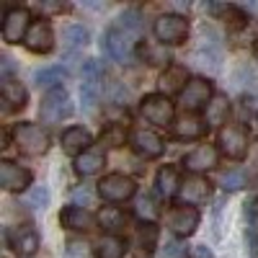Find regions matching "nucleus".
Segmentation results:
<instances>
[{
	"instance_id": "f257e3e1",
	"label": "nucleus",
	"mask_w": 258,
	"mask_h": 258,
	"mask_svg": "<svg viewBox=\"0 0 258 258\" xmlns=\"http://www.w3.org/2000/svg\"><path fill=\"white\" fill-rule=\"evenodd\" d=\"M140 31H142V21L137 11H126L121 13L114 26L106 31L103 36V47L116 62H129L135 54V44L140 41Z\"/></svg>"
},
{
	"instance_id": "f03ea898",
	"label": "nucleus",
	"mask_w": 258,
	"mask_h": 258,
	"mask_svg": "<svg viewBox=\"0 0 258 258\" xmlns=\"http://www.w3.org/2000/svg\"><path fill=\"white\" fill-rule=\"evenodd\" d=\"M13 142L21 153L31 158L44 155L49 150V135L39 124H31V121H21L13 126Z\"/></svg>"
},
{
	"instance_id": "7ed1b4c3",
	"label": "nucleus",
	"mask_w": 258,
	"mask_h": 258,
	"mask_svg": "<svg viewBox=\"0 0 258 258\" xmlns=\"http://www.w3.org/2000/svg\"><path fill=\"white\" fill-rule=\"evenodd\" d=\"M137 191V183L135 178H129L124 173H109L98 181V194L101 199H106L109 204H121L126 199H132Z\"/></svg>"
},
{
	"instance_id": "20e7f679",
	"label": "nucleus",
	"mask_w": 258,
	"mask_h": 258,
	"mask_svg": "<svg viewBox=\"0 0 258 258\" xmlns=\"http://www.w3.org/2000/svg\"><path fill=\"white\" fill-rule=\"evenodd\" d=\"M31 13L21 6H11L6 8L3 13V41L8 44H21V41H26V34L31 29Z\"/></svg>"
},
{
	"instance_id": "39448f33",
	"label": "nucleus",
	"mask_w": 258,
	"mask_h": 258,
	"mask_svg": "<svg viewBox=\"0 0 258 258\" xmlns=\"http://www.w3.org/2000/svg\"><path fill=\"white\" fill-rule=\"evenodd\" d=\"M70 114H73V101H70L68 91L54 88V91H49L44 98H41L39 119L44 124H59L62 119H68Z\"/></svg>"
},
{
	"instance_id": "423d86ee",
	"label": "nucleus",
	"mask_w": 258,
	"mask_h": 258,
	"mask_svg": "<svg viewBox=\"0 0 258 258\" xmlns=\"http://www.w3.org/2000/svg\"><path fill=\"white\" fill-rule=\"evenodd\" d=\"M140 111H142V116H145L150 124H155V126L173 124V116H176L173 101H170L168 96H163V93H150V96H145L142 103H140Z\"/></svg>"
},
{
	"instance_id": "0eeeda50",
	"label": "nucleus",
	"mask_w": 258,
	"mask_h": 258,
	"mask_svg": "<svg viewBox=\"0 0 258 258\" xmlns=\"http://www.w3.org/2000/svg\"><path fill=\"white\" fill-rule=\"evenodd\" d=\"M199 209L197 207H186V204H178V207H170L165 212V227L178 235V238H188V235L197 232L199 227Z\"/></svg>"
},
{
	"instance_id": "6e6552de",
	"label": "nucleus",
	"mask_w": 258,
	"mask_h": 258,
	"mask_svg": "<svg viewBox=\"0 0 258 258\" xmlns=\"http://www.w3.org/2000/svg\"><path fill=\"white\" fill-rule=\"evenodd\" d=\"M155 36L158 41L165 44H183L186 36H188V21L178 13H163L158 21H155Z\"/></svg>"
},
{
	"instance_id": "1a4fd4ad",
	"label": "nucleus",
	"mask_w": 258,
	"mask_h": 258,
	"mask_svg": "<svg viewBox=\"0 0 258 258\" xmlns=\"http://www.w3.org/2000/svg\"><path fill=\"white\" fill-rule=\"evenodd\" d=\"M212 98H214L212 83L204 80V78H191L188 85L183 88V93H181V106H183L186 114H197L199 109H207L212 103Z\"/></svg>"
},
{
	"instance_id": "9d476101",
	"label": "nucleus",
	"mask_w": 258,
	"mask_h": 258,
	"mask_svg": "<svg viewBox=\"0 0 258 258\" xmlns=\"http://www.w3.org/2000/svg\"><path fill=\"white\" fill-rule=\"evenodd\" d=\"M217 145L222 150V155L232 158V160H243L248 155V135L245 129L238 124H227L220 129L217 135Z\"/></svg>"
},
{
	"instance_id": "9b49d317",
	"label": "nucleus",
	"mask_w": 258,
	"mask_h": 258,
	"mask_svg": "<svg viewBox=\"0 0 258 258\" xmlns=\"http://www.w3.org/2000/svg\"><path fill=\"white\" fill-rule=\"evenodd\" d=\"M6 240H8V248L13 253H18L21 258H31L39 250V235H36V230L31 225H16V227H11L8 235H6Z\"/></svg>"
},
{
	"instance_id": "f8f14e48",
	"label": "nucleus",
	"mask_w": 258,
	"mask_h": 258,
	"mask_svg": "<svg viewBox=\"0 0 258 258\" xmlns=\"http://www.w3.org/2000/svg\"><path fill=\"white\" fill-rule=\"evenodd\" d=\"M129 145H132V150L145 158V160H155L163 155V140L158 132H153V129H132V135H129Z\"/></svg>"
},
{
	"instance_id": "ddd939ff",
	"label": "nucleus",
	"mask_w": 258,
	"mask_h": 258,
	"mask_svg": "<svg viewBox=\"0 0 258 258\" xmlns=\"http://www.w3.org/2000/svg\"><path fill=\"white\" fill-rule=\"evenodd\" d=\"M209 194H212V183L202 176H186L183 183H181V191H178V202L186 204V207H202L207 204L209 199Z\"/></svg>"
},
{
	"instance_id": "4468645a",
	"label": "nucleus",
	"mask_w": 258,
	"mask_h": 258,
	"mask_svg": "<svg viewBox=\"0 0 258 258\" xmlns=\"http://www.w3.org/2000/svg\"><path fill=\"white\" fill-rule=\"evenodd\" d=\"M217 160H220L217 147H212V145H199L197 150L186 153L181 163H183L186 170H191L194 176H199V173H207V170L217 168Z\"/></svg>"
},
{
	"instance_id": "2eb2a0df",
	"label": "nucleus",
	"mask_w": 258,
	"mask_h": 258,
	"mask_svg": "<svg viewBox=\"0 0 258 258\" xmlns=\"http://www.w3.org/2000/svg\"><path fill=\"white\" fill-rule=\"evenodd\" d=\"M0 186L6 191H26L31 186V173L13 160H3L0 163Z\"/></svg>"
},
{
	"instance_id": "dca6fc26",
	"label": "nucleus",
	"mask_w": 258,
	"mask_h": 258,
	"mask_svg": "<svg viewBox=\"0 0 258 258\" xmlns=\"http://www.w3.org/2000/svg\"><path fill=\"white\" fill-rule=\"evenodd\" d=\"M26 49L36 52V54H47L52 47H54V34H52V26L47 24L44 18L41 21H34L29 34H26Z\"/></svg>"
},
{
	"instance_id": "f3484780",
	"label": "nucleus",
	"mask_w": 258,
	"mask_h": 258,
	"mask_svg": "<svg viewBox=\"0 0 258 258\" xmlns=\"http://www.w3.org/2000/svg\"><path fill=\"white\" fill-rule=\"evenodd\" d=\"M59 222L62 227H68V230H75V232H88L96 227L98 217H93V214L85 209V207H68V209H62L59 214Z\"/></svg>"
},
{
	"instance_id": "a211bd4d",
	"label": "nucleus",
	"mask_w": 258,
	"mask_h": 258,
	"mask_svg": "<svg viewBox=\"0 0 258 258\" xmlns=\"http://www.w3.org/2000/svg\"><path fill=\"white\" fill-rule=\"evenodd\" d=\"M188 70L183 68V64H168V68L163 70V75H160V80H158V85H160V91H163V96H168V93H183V88L188 85Z\"/></svg>"
},
{
	"instance_id": "6ab92c4d",
	"label": "nucleus",
	"mask_w": 258,
	"mask_h": 258,
	"mask_svg": "<svg viewBox=\"0 0 258 258\" xmlns=\"http://www.w3.org/2000/svg\"><path fill=\"white\" fill-rule=\"evenodd\" d=\"M88 147H93V137L88 129H83V126H70V129H64L62 132V150L68 155H83Z\"/></svg>"
},
{
	"instance_id": "aec40b11",
	"label": "nucleus",
	"mask_w": 258,
	"mask_h": 258,
	"mask_svg": "<svg viewBox=\"0 0 258 258\" xmlns=\"http://www.w3.org/2000/svg\"><path fill=\"white\" fill-rule=\"evenodd\" d=\"M207 126H209L207 119H199L197 114H186L183 111V116H178L173 121V135L178 140H199L207 132Z\"/></svg>"
},
{
	"instance_id": "412c9836",
	"label": "nucleus",
	"mask_w": 258,
	"mask_h": 258,
	"mask_svg": "<svg viewBox=\"0 0 258 258\" xmlns=\"http://www.w3.org/2000/svg\"><path fill=\"white\" fill-rule=\"evenodd\" d=\"M103 165H106V150H103V145H93V147L85 150L83 155L75 158V170L80 176H93V173H98Z\"/></svg>"
},
{
	"instance_id": "4be33fe9",
	"label": "nucleus",
	"mask_w": 258,
	"mask_h": 258,
	"mask_svg": "<svg viewBox=\"0 0 258 258\" xmlns=\"http://www.w3.org/2000/svg\"><path fill=\"white\" fill-rule=\"evenodd\" d=\"M83 73L85 75H83V85H80V98H83L85 109H93V106L98 103V70H96L93 59L85 64Z\"/></svg>"
},
{
	"instance_id": "5701e85b",
	"label": "nucleus",
	"mask_w": 258,
	"mask_h": 258,
	"mask_svg": "<svg viewBox=\"0 0 258 258\" xmlns=\"http://www.w3.org/2000/svg\"><path fill=\"white\" fill-rule=\"evenodd\" d=\"M0 96H3V103L8 106V109H24L26 101H29L26 88L18 80H13V78L3 80V85H0Z\"/></svg>"
},
{
	"instance_id": "b1692460",
	"label": "nucleus",
	"mask_w": 258,
	"mask_h": 258,
	"mask_svg": "<svg viewBox=\"0 0 258 258\" xmlns=\"http://www.w3.org/2000/svg\"><path fill=\"white\" fill-rule=\"evenodd\" d=\"M181 176H178V170L173 168V165H165V168H160L158 170V178H155V186H158V194L160 197H165V199H170L173 194H178L181 191Z\"/></svg>"
},
{
	"instance_id": "393cba45",
	"label": "nucleus",
	"mask_w": 258,
	"mask_h": 258,
	"mask_svg": "<svg viewBox=\"0 0 258 258\" xmlns=\"http://www.w3.org/2000/svg\"><path fill=\"white\" fill-rule=\"evenodd\" d=\"M126 253V243L119 235H103L96 243V258H124Z\"/></svg>"
},
{
	"instance_id": "a878e982",
	"label": "nucleus",
	"mask_w": 258,
	"mask_h": 258,
	"mask_svg": "<svg viewBox=\"0 0 258 258\" xmlns=\"http://www.w3.org/2000/svg\"><path fill=\"white\" fill-rule=\"evenodd\" d=\"M227 114H230V101L227 96H214L212 103L207 106V124L212 126H227Z\"/></svg>"
},
{
	"instance_id": "bb28decb",
	"label": "nucleus",
	"mask_w": 258,
	"mask_h": 258,
	"mask_svg": "<svg viewBox=\"0 0 258 258\" xmlns=\"http://www.w3.org/2000/svg\"><path fill=\"white\" fill-rule=\"evenodd\" d=\"M98 225L109 232V235H116L119 230H124L126 225V217H124V212L119 207H103L98 212Z\"/></svg>"
},
{
	"instance_id": "cd10ccee",
	"label": "nucleus",
	"mask_w": 258,
	"mask_h": 258,
	"mask_svg": "<svg viewBox=\"0 0 258 258\" xmlns=\"http://www.w3.org/2000/svg\"><path fill=\"white\" fill-rule=\"evenodd\" d=\"M214 13H217L230 29H243L248 24V16L238 6H214Z\"/></svg>"
},
{
	"instance_id": "c85d7f7f",
	"label": "nucleus",
	"mask_w": 258,
	"mask_h": 258,
	"mask_svg": "<svg viewBox=\"0 0 258 258\" xmlns=\"http://www.w3.org/2000/svg\"><path fill=\"white\" fill-rule=\"evenodd\" d=\"M64 80V70L62 68H44L36 73V85L39 88H57V85Z\"/></svg>"
},
{
	"instance_id": "c756f323",
	"label": "nucleus",
	"mask_w": 258,
	"mask_h": 258,
	"mask_svg": "<svg viewBox=\"0 0 258 258\" xmlns=\"http://www.w3.org/2000/svg\"><path fill=\"white\" fill-rule=\"evenodd\" d=\"M140 54H142V59H145L147 64H165V68H168V62H170V54H168L165 47H160V44H145V47L140 49Z\"/></svg>"
},
{
	"instance_id": "7c9ffc66",
	"label": "nucleus",
	"mask_w": 258,
	"mask_h": 258,
	"mask_svg": "<svg viewBox=\"0 0 258 258\" xmlns=\"http://www.w3.org/2000/svg\"><path fill=\"white\" fill-rule=\"evenodd\" d=\"M64 47L68 49H80L88 44V29H83V26H68L64 29Z\"/></svg>"
},
{
	"instance_id": "2f4dec72",
	"label": "nucleus",
	"mask_w": 258,
	"mask_h": 258,
	"mask_svg": "<svg viewBox=\"0 0 258 258\" xmlns=\"http://www.w3.org/2000/svg\"><path fill=\"white\" fill-rule=\"evenodd\" d=\"M155 243H158V227L153 222H145L140 227V245H142V250L150 255L155 250Z\"/></svg>"
},
{
	"instance_id": "473e14b6",
	"label": "nucleus",
	"mask_w": 258,
	"mask_h": 258,
	"mask_svg": "<svg viewBox=\"0 0 258 258\" xmlns=\"http://www.w3.org/2000/svg\"><path fill=\"white\" fill-rule=\"evenodd\" d=\"M248 217H250V230H248V243H250V253L258 258V199L248 207Z\"/></svg>"
},
{
	"instance_id": "72a5a7b5",
	"label": "nucleus",
	"mask_w": 258,
	"mask_h": 258,
	"mask_svg": "<svg viewBox=\"0 0 258 258\" xmlns=\"http://www.w3.org/2000/svg\"><path fill=\"white\" fill-rule=\"evenodd\" d=\"M135 212H137V217H142L145 222H153V220L158 217V204H155L153 197H147V194H145V197L137 202Z\"/></svg>"
},
{
	"instance_id": "f704fd0d",
	"label": "nucleus",
	"mask_w": 258,
	"mask_h": 258,
	"mask_svg": "<svg viewBox=\"0 0 258 258\" xmlns=\"http://www.w3.org/2000/svg\"><path fill=\"white\" fill-rule=\"evenodd\" d=\"M222 188L225 191H238L245 186V176L240 173V170H227V173H222Z\"/></svg>"
},
{
	"instance_id": "c9c22d12",
	"label": "nucleus",
	"mask_w": 258,
	"mask_h": 258,
	"mask_svg": "<svg viewBox=\"0 0 258 258\" xmlns=\"http://www.w3.org/2000/svg\"><path fill=\"white\" fill-rule=\"evenodd\" d=\"M47 202H49V191H47L44 186H36V188L31 191V197H29V207H31V209H44Z\"/></svg>"
},
{
	"instance_id": "e433bc0d",
	"label": "nucleus",
	"mask_w": 258,
	"mask_h": 258,
	"mask_svg": "<svg viewBox=\"0 0 258 258\" xmlns=\"http://www.w3.org/2000/svg\"><path fill=\"white\" fill-rule=\"evenodd\" d=\"M73 199H75V202H83V207H91V204H93V191H91V186L75 188V191H73Z\"/></svg>"
},
{
	"instance_id": "4c0bfd02",
	"label": "nucleus",
	"mask_w": 258,
	"mask_h": 258,
	"mask_svg": "<svg viewBox=\"0 0 258 258\" xmlns=\"http://www.w3.org/2000/svg\"><path fill=\"white\" fill-rule=\"evenodd\" d=\"M88 245L80 243V240H70L68 243V258H88Z\"/></svg>"
},
{
	"instance_id": "58836bf2",
	"label": "nucleus",
	"mask_w": 258,
	"mask_h": 258,
	"mask_svg": "<svg viewBox=\"0 0 258 258\" xmlns=\"http://www.w3.org/2000/svg\"><path fill=\"white\" fill-rule=\"evenodd\" d=\"M183 255V245L178 240H170L165 243V250H163V258H181Z\"/></svg>"
},
{
	"instance_id": "ea45409f",
	"label": "nucleus",
	"mask_w": 258,
	"mask_h": 258,
	"mask_svg": "<svg viewBox=\"0 0 258 258\" xmlns=\"http://www.w3.org/2000/svg\"><path fill=\"white\" fill-rule=\"evenodd\" d=\"M191 258H214V253L207 245H197V248L191 250Z\"/></svg>"
},
{
	"instance_id": "a19ab883",
	"label": "nucleus",
	"mask_w": 258,
	"mask_h": 258,
	"mask_svg": "<svg viewBox=\"0 0 258 258\" xmlns=\"http://www.w3.org/2000/svg\"><path fill=\"white\" fill-rule=\"evenodd\" d=\"M253 54H255V59H258V39H255V44H253Z\"/></svg>"
}]
</instances>
